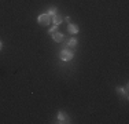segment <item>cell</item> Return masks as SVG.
Here are the masks:
<instances>
[{"mask_svg": "<svg viewBox=\"0 0 129 124\" xmlns=\"http://www.w3.org/2000/svg\"><path fill=\"white\" fill-rule=\"evenodd\" d=\"M51 22H52V17L48 14H41L39 17V24L43 25V26H48Z\"/></svg>", "mask_w": 129, "mask_h": 124, "instance_id": "cell-1", "label": "cell"}, {"mask_svg": "<svg viewBox=\"0 0 129 124\" xmlns=\"http://www.w3.org/2000/svg\"><path fill=\"white\" fill-rule=\"evenodd\" d=\"M60 59H62V61L73 59V52L72 51H67V50H63V51L60 52Z\"/></svg>", "mask_w": 129, "mask_h": 124, "instance_id": "cell-2", "label": "cell"}, {"mask_svg": "<svg viewBox=\"0 0 129 124\" xmlns=\"http://www.w3.org/2000/svg\"><path fill=\"white\" fill-rule=\"evenodd\" d=\"M63 21V17L59 14H55L54 17H52V22H54V25H60Z\"/></svg>", "mask_w": 129, "mask_h": 124, "instance_id": "cell-3", "label": "cell"}, {"mask_svg": "<svg viewBox=\"0 0 129 124\" xmlns=\"http://www.w3.org/2000/svg\"><path fill=\"white\" fill-rule=\"evenodd\" d=\"M51 36H52V39H54L55 42H58V43H59V42H62V40H63V35H62V33H59V32L52 33Z\"/></svg>", "mask_w": 129, "mask_h": 124, "instance_id": "cell-4", "label": "cell"}, {"mask_svg": "<svg viewBox=\"0 0 129 124\" xmlns=\"http://www.w3.org/2000/svg\"><path fill=\"white\" fill-rule=\"evenodd\" d=\"M67 30H69V33H72V35H76V33H78V28L76 26V25H73V24L69 25Z\"/></svg>", "mask_w": 129, "mask_h": 124, "instance_id": "cell-5", "label": "cell"}, {"mask_svg": "<svg viewBox=\"0 0 129 124\" xmlns=\"http://www.w3.org/2000/svg\"><path fill=\"white\" fill-rule=\"evenodd\" d=\"M67 116H64V113H62V112H60L59 113V123H69L67 121Z\"/></svg>", "mask_w": 129, "mask_h": 124, "instance_id": "cell-6", "label": "cell"}, {"mask_svg": "<svg viewBox=\"0 0 129 124\" xmlns=\"http://www.w3.org/2000/svg\"><path fill=\"white\" fill-rule=\"evenodd\" d=\"M77 44H78V43H77V40H76V39H72V40L69 42V46H70V47H77Z\"/></svg>", "mask_w": 129, "mask_h": 124, "instance_id": "cell-7", "label": "cell"}, {"mask_svg": "<svg viewBox=\"0 0 129 124\" xmlns=\"http://www.w3.org/2000/svg\"><path fill=\"white\" fill-rule=\"evenodd\" d=\"M55 14H56V8H50V11H48V15H51V17H54Z\"/></svg>", "mask_w": 129, "mask_h": 124, "instance_id": "cell-8", "label": "cell"}, {"mask_svg": "<svg viewBox=\"0 0 129 124\" xmlns=\"http://www.w3.org/2000/svg\"><path fill=\"white\" fill-rule=\"evenodd\" d=\"M55 32H58V25H54V26L50 29V33L52 35V33H55Z\"/></svg>", "mask_w": 129, "mask_h": 124, "instance_id": "cell-9", "label": "cell"}, {"mask_svg": "<svg viewBox=\"0 0 129 124\" xmlns=\"http://www.w3.org/2000/svg\"><path fill=\"white\" fill-rule=\"evenodd\" d=\"M2 47H3V44H2V42H0V50H2Z\"/></svg>", "mask_w": 129, "mask_h": 124, "instance_id": "cell-10", "label": "cell"}]
</instances>
